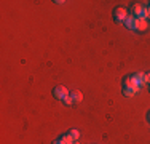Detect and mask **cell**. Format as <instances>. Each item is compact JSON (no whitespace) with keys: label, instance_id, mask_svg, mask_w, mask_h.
<instances>
[{"label":"cell","instance_id":"cell-17","mask_svg":"<svg viewBox=\"0 0 150 144\" xmlns=\"http://www.w3.org/2000/svg\"><path fill=\"white\" fill-rule=\"evenodd\" d=\"M74 144H78V141H75V143H74Z\"/></svg>","mask_w":150,"mask_h":144},{"label":"cell","instance_id":"cell-6","mask_svg":"<svg viewBox=\"0 0 150 144\" xmlns=\"http://www.w3.org/2000/svg\"><path fill=\"white\" fill-rule=\"evenodd\" d=\"M70 98H72L74 104H78V103H81V101H83V95H81L80 90H75V91L70 93Z\"/></svg>","mask_w":150,"mask_h":144},{"label":"cell","instance_id":"cell-18","mask_svg":"<svg viewBox=\"0 0 150 144\" xmlns=\"http://www.w3.org/2000/svg\"><path fill=\"white\" fill-rule=\"evenodd\" d=\"M149 88H150V86H149Z\"/></svg>","mask_w":150,"mask_h":144},{"label":"cell","instance_id":"cell-4","mask_svg":"<svg viewBox=\"0 0 150 144\" xmlns=\"http://www.w3.org/2000/svg\"><path fill=\"white\" fill-rule=\"evenodd\" d=\"M131 78L134 80V83L137 86H142L145 83V74H144V72H136V74L131 75Z\"/></svg>","mask_w":150,"mask_h":144},{"label":"cell","instance_id":"cell-8","mask_svg":"<svg viewBox=\"0 0 150 144\" xmlns=\"http://www.w3.org/2000/svg\"><path fill=\"white\" fill-rule=\"evenodd\" d=\"M149 29V21L147 19H139L137 21V31L139 32H145Z\"/></svg>","mask_w":150,"mask_h":144},{"label":"cell","instance_id":"cell-3","mask_svg":"<svg viewBox=\"0 0 150 144\" xmlns=\"http://www.w3.org/2000/svg\"><path fill=\"white\" fill-rule=\"evenodd\" d=\"M137 18L134 16H128L126 19H125V26H126L129 31H137Z\"/></svg>","mask_w":150,"mask_h":144},{"label":"cell","instance_id":"cell-16","mask_svg":"<svg viewBox=\"0 0 150 144\" xmlns=\"http://www.w3.org/2000/svg\"><path fill=\"white\" fill-rule=\"evenodd\" d=\"M53 144H61V141H59V139H58V141H54V143H53Z\"/></svg>","mask_w":150,"mask_h":144},{"label":"cell","instance_id":"cell-5","mask_svg":"<svg viewBox=\"0 0 150 144\" xmlns=\"http://www.w3.org/2000/svg\"><path fill=\"white\" fill-rule=\"evenodd\" d=\"M123 88H131V90H137V91H139V88H141V86L136 85L134 80L131 78V75H129V77H125L123 78Z\"/></svg>","mask_w":150,"mask_h":144},{"label":"cell","instance_id":"cell-10","mask_svg":"<svg viewBox=\"0 0 150 144\" xmlns=\"http://www.w3.org/2000/svg\"><path fill=\"white\" fill-rule=\"evenodd\" d=\"M136 93H139L137 90H131V88H123V95L126 96V98H133Z\"/></svg>","mask_w":150,"mask_h":144},{"label":"cell","instance_id":"cell-13","mask_svg":"<svg viewBox=\"0 0 150 144\" xmlns=\"http://www.w3.org/2000/svg\"><path fill=\"white\" fill-rule=\"evenodd\" d=\"M145 83H150V72L145 74Z\"/></svg>","mask_w":150,"mask_h":144},{"label":"cell","instance_id":"cell-14","mask_svg":"<svg viewBox=\"0 0 150 144\" xmlns=\"http://www.w3.org/2000/svg\"><path fill=\"white\" fill-rule=\"evenodd\" d=\"M54 3H58V5H64V3H66V2H64V0H56Z\"/></svg>","mask_w":150,"mask_h":144},{"label":"cell","instance_id":"cell-9","mask_svg":"<svg viewBox=\"0 0 150 144\" xmlns=\"http://www.w3.org/2000/svg\"><path fill=\"white\" fill-rule=\"evenodd\" d=\"M59 141H61V144H74V143H75L69 133H67V135H62V136H61Z\"/></svg>","mask_w":150,"mask_h":144},{"label":"cell","instance_id":"cell-12","mask_svg":"<svg viewBox=\"0 0 150 144\" xmlns=\"http://www.w3.org/2000/svg\"><path fill=\"white\" fill-rule=\"evenodd\" d=\"M62 103L66 104V106H72V104H74V101H72V98H70V95H69V96H66V98L62 99Z\"/></svg>","mask_w":150,"mask_h":144},{"label":"cell","instance_id":"cell-2","mask_svg":"<svg viewBox=\"0 0 150 144\" xmlns=\"http://www.w3.org/2000/svg\"><path fill=\"white\" fill-rule=\"evenodd\" d=\"M126 18H128V11L123 6H117L113 10V19H115V23H125Z\"/></svg>","mask_w":150,"mask_h":144},{"label":"cell","instance_id":"cell-1","mask_svg":"<svg viewBox=\"0 0 150 144\" xmlns=\"http://www.w3.org/2000/svg\"><path fill=\"white\" fill-rule=\"evenodd\" d=\"M69 95H70L69 90H67L64 85H58V86L53 88V96H54L56 99H59V101H62L66 96H69Z\"/></svg>","mask_w":150,"mask_h":144},{"label":"cell","instance_id":"cell-7","mask_svg":"<svg viewBox=\"0 0 150 144\" xmlns=\"http://www.w3.org/2000/svg\"><path fill=\"white\" fill-rule=\"evenodd\" d=\"M142 11H144V5H134L133 6V16L137 18V19H141Z\"/></svg>","mask_w":150,"mask_h":144},{"label":"cell","instance_id":"cell-11","mask_svg":"<svg viewBox=\"0 0 150 144\" xmlns=\"http://www.w3.org/2000/svg\"><path fill=\"white\" fill-rule=\"evenodd\" d=\"M69 135L72 136V139H74V141H78V139H80V131H78V130H75V128L69 130Z\"/></svg>","mask_w":150,"mask_h":144},{"label":"cell","instance_id":"cell-15","mask_svg":"<svg viewBox=\"0 0 150 144\" xmlns=\"http://www.w3.org/2000/svg\"><path fill=\"white\" fill-rule=\"evenodd\" d=\"M147 120L150 122V110H149V114H147Z\"/></svg>","mask_w":150,"mask_h":144}]
</instances>
